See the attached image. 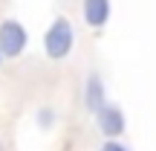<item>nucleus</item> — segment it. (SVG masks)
Masks as SVG:
<instances>
[{"mask_svg": "<svg viewBox=\"0 0 156 151\" xmlns=\"http://www.w3.org/2000/svg\"><path fill=\"white\" fill-rule=\"evenodd\" d=\"M73 47H75V23L69 21L67 15L52 17V23L44 32V52H46V58L64 61V58H69Z\"/></svg>", "mask_w": 156, "mask_h": 151, "instance_id": "nucleus-1", "label": "nucleus"}, {"mask_svg": "<svg viewBox=\"0 0 156 151\" xmlns=\"http://www.w3.org/2000/svg\"><path fill=\"white\" fill-rule=\"evenodd\" d=\"M29 47V32L20 21L15 17H6L0 21V52L3 58H20Z\"/></svg>", "mask_w": 156, "mask_h": 151, "instance_id": "nucleus-2", "label": "nucleus"}, {"mask_svg": "<svg viewBox=\"0 0 156 151\" xmlns=\"http://www.w3.org/2000/svg\"><path fill=\"white\" fill-rule=\"evenodd\" d=\"M93 116H95L98 131L107 137V140H122L124 131H127V116H124V111L119 105H113V102H107V105L101 108L98 113H93Z\"/></svg>", "mask_w": 156, "mask_h": 151, "instance_id": "nucleus-3", "label": "nucleus"}, {"mask_svg": "<svg viewBox=\"0 0 156 151\" xmlns=\"http://www.w3.org/2000/svg\"><path fill=\"white\" fill-rule=\"evenodd\" d=\"M104 105H107V84L101 78V73L93 70V73H87V78H84V108L90 113H98Z\"/></svg>", "mask_w": 156, "mask_h": 151, "instance_id": "nucleus-4", "label": "nucleus"}, {"mask_svg": "<svg viewBox=\"0 0 156 151\" xmlns=\"http://www.w3.org/2000/svg\"><path fill=\"white\" fill-rule=\"evenodd\" d=\"M81 15L90 29H104L113 15V0H81Z\"/></svg>", "mask_w": 156, "mask_h": 151, "instance_id": "nucleus-5", "label": "nucleus"}, {"mask_svg": "<svg viewBox=\"0 0 156 151\" xmlns=\"http://www.w3.org/2000/svg\"><path fill=\"white\" fill-rule=\"evenodd\" d=\"M52 119H55V113H52L49 108H41V111H38V122H41V128H52V125H55Z\"/></svg>", "mask_w": 156, "mask_h": 151, "instance_id": "nucleus-6", "label": "nucleus"}, {"mask_svg": "<svg viewBox=\"0 0 156 151\" xmlns=\"http://www.w3.org/2000/svg\"><path fill=\"white\" fill-rule=\"evenodd\" d=\"M101 151H130L122 140H104L101 142Z\"/></svg>", "mask_w": 156, "mask_h": 151, "instance_id": "nucleus-7", "label": "nucleus"}, {"mask_svg": "<svg viewBox=\"0 0 156 151\" xmlns=\"http://www.w3.org/2000/svg\"><path fill=\"white\" fill-rule=\"evenodd\" d=\"M0 64H3V52H0Z\"/></svg>", "mask_w": 156, "mask_h": 151, "instance_id": "nucleus-8", "label": "nucleus"}, {"mask_svg": "<svg viewBox=\"0 0 156 151\" xmlns=\"http://www.w3.org/2000/svg\"><path fill=\"white\" fill-rule=\"evenodd\" d=\"M0 151H3V142H0Z\"/></svg>", "mask_w": 156, "mask_h": 151, "instance_id": "nucleus-9", "label": "nucleus"}]
</instances>
